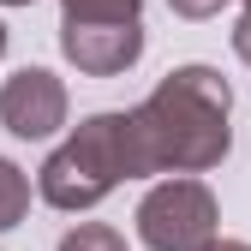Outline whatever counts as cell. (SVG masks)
Returning a JSON list of instances; mask_svg holds the SVG:
<instances>
[{"instance_id": "4fadbf2b", "label": "cell", "mask_w": 251, "mask_h": 251, "mask_svg": "<svg viewBox=\"0 0 251 251\" xmlns=\"http://www.w3.org/2000/svg\"><path fill=\"white\" fill-rule=\"evenodd\" d=\"M0 6H30V0H0Z\"/></svg>"}, {"instance_id": "8fae6325", "label": "cell", "mask_w": 251, "mask_h": 251, "mask_svg": "<svg viewBox=\"0 0 251 251\" xmlns=\"http://www.w3.org/2000/svg\"><path fill=\"white\" fill-rule=\"evenodd\" d=\"M209 251H251V245H245V239H215Z\"/></svg>"}, {"instance_id": "9c48e42d", "label": "cell", "mask_w": 251, "mask_h": 251, "mask_svg": "<svg viewBox=\"0 0 251 251\" xmlns=\"http://www.w3.org/2000/svg\"><path fill=\"white\" fill-rule=\"evenodd\" d=\"M168 6H174L179 18H215V12L227 6V0H168Z\"/></svg>"}, {"instance_id": "5b68a950", "label": "cell", "mask_w": 251, "mask_h": 251, "mask_svg": "<svg viewBox=\"0 0 251 251\" xmlns=\"http://www.w3.org/2000/svg\"><path fill=\"white\" fill-rule=\"evenodd\" d=\"M60 54L90 78H120L144 54V24H60Z\"/></svg>"}, {"instance_id": "30bf717a", "label": "cell", "mask_w": 251, "mask_h": 251, "mask_svg": "<svg viewBox=\"0 0 251 251\" xmlns=\"http://www.w3.org/2000/svg\"><path fill=\"white\" fill-rule=\"evenodd\" d=\"M233 54L245 60V66H251V12H245V18L233 24Z\"/></svg>"}, {"instance_id": "277c9868", "label": "cell", "mask_w": 251, "mask_h": 251, "mask_svg": "<svg viewBox=\"0 0 251 251\" xmlns=\"http://www.w3.org/2000/svg\"><path fill=\"white\" fill-rule=\"evenodd\" d=\"M0 126L12 138H54L66 126V84L48 66H18L0 84Z\"/></svg>"}, {"instance_id": "8992f818", "label": "cell", "mask_w": 251, "mask_h": 251, "mask_svg": "<svg viewBox=\"0 0 251 251\" xmlns=\"http://www.w3.org/2000/svg\"><path fill=\"white\" fill-rule=\"evenodd\" d=\"M60 24H144V0H60Z\"/></svg>"}, {"instance_id": "6da1fadb", "label": "cell", "mask_w": 251, "mask_h": 251, "mask_svg": "<svg viewBox=\"0 0 251 251\" xmlns=\"http://www.w3.org/2000/svg\"><path fill=\"white\" fill-rule=\"evenodd\" d=\"M227 114H233V90H227V78L215 66H174L132 114H126L132 179L215 168L233 150Z\"/></svg>"}, {"instance_id": "52a82bcc", "label": "cell", "mask_w": 251, "mask_h": 251, "mask_svg": "<svg viewBox=\"0 0 251 251\" xmlns=\"http://www.w3.org/2000/svg\"><path fill=\"white\" fill-rule=\"evenodd\" d=\"M24 209H30V174L0 155V233H12L24 222Z\"/></svg>"}, {"instance_id": "3957f363", "label": "cell", "mask_w": 251, "mask_h": 251, "mask_svg": "<svg viewBox=\"0 0 251 251\" xmlns=\"http://www.w3.org/2000/svg\"><path fill=\"white\" fill-rule=\"evenodd\" d=\"M138 239L150 251H209L215 245V198L192 174L150 185L138 203Z\"/></svg>"}, {"instance_id": "7a4b0ae2", "label": "cell", "mask_w": 251, "mask_h": 251, "mask_svg": "<svg viewBox=\"0 0 251 251\" xmlns=\"http://www.w3.org/2000/svg\"><path fill=\"white\" fill-rule=\"evenodd\" d=\"M120 179H132V155H126V114H90L72 126V138L60 144L42 174H36V192L54 209H96Z\"/></svg>"}, {"instance_id": "ba28073f", "label": "cell", "mask_w": 251, "mask_h": 251, "mask_svg": "<svg viewBox=\"0 0 251 251\" xmlns=\"http://www.w3.org/2000/svg\"><path fill=\"white\" fill-rule=\"evenodd\" d=\"M60 251H132V245H126V233L108 227V222H78L66 239H60Z\"/></svg>"}, {"instance_id": "7c38bea8", "label": "cell", "mask_w": 251, "mask_h": 251, "mask_svg": "<svg viewBox=\"0 0 251 251\" xmlns=\"http://www.w3.org/2000/svg\"><path fill=\"white\" fill-rule=\"evenodd\" d=\"M0 54H6V24H0Z\"/></svg>"}, {"instance_id": "5bb4252c", "label": "cell", "mask_w": 251, "mask_h": 251, "mask_svg": "<svg viewBox=\"0 0 251 251\" xmlns=\"http://www.w3.org/2000/svg\"><path fill=\"white\" fill-rule=\"evenodd\" d=\"M245 12H251V0H245Z\"/></svg>"}]
</instances>
